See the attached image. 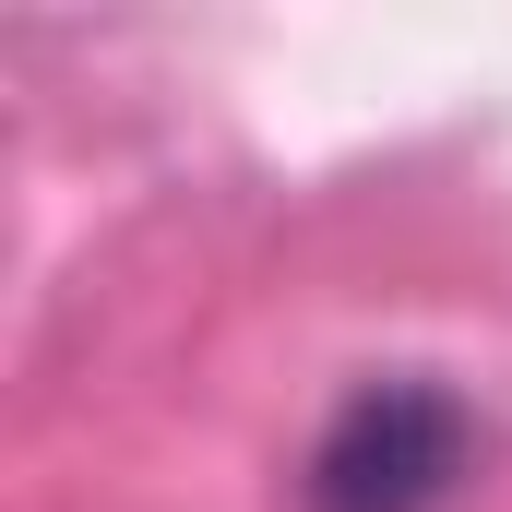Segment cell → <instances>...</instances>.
Wrapping results in <instances>:
<instances>
[{"label":"cell","mask_w":512,"mask_h":512,"mask_svg":"<svg viewBox=\"0 0 512 512\" xmlns=\"http://www.w3.org/2000/svg\"><path fill=\"white\" fill-rule=\"evenodd\" d=\"M477 465V417L441 382H358L334 405V429L310 441V512H441Z\"/></svg>","instance_id":"obj_1"}]
</instances>
